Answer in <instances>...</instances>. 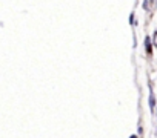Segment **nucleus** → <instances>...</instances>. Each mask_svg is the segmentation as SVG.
Returning <instances> with one entry per match:
<instances>
[{"label": "nucleus", "instance_id": "2", "mask_svg": "<svg viewBox=\"0 0 157 138\" xmlns=\"http://www.w3.org/2000/svg\"><path fill=\"white\" fill-rule=\"evenodd\" d=\"M129 138H137V136H136V135H133V136H129Z\"/></svg>", "mask_w": 157, "mask_h": 138}, {"label": "nucleus", "instance_id": "1", "mask_svg": "<svg viewBox=\"0 0 157 138\" xmlns=\"http://www.w3.org/2000/svg\"><path fill=\"white\" fill-rule=\"evenodd\" d=\"M149 104H151V110H154V94L149 95Z\"/></svg>", "mask_w": 157, "mask_h": 138}]
</instances>
